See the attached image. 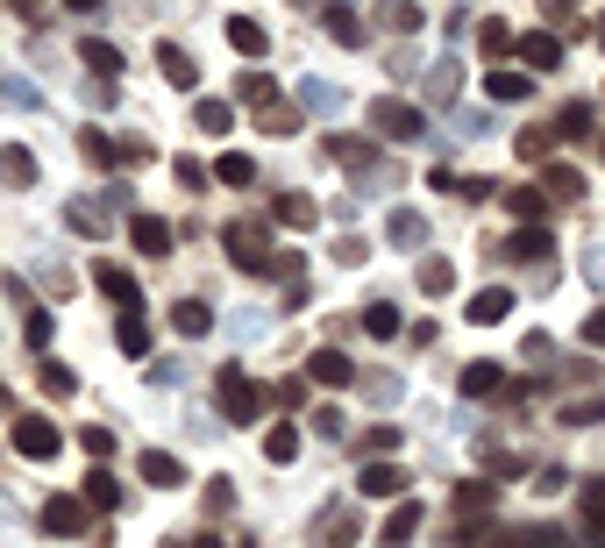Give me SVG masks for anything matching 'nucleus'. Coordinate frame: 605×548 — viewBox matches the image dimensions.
I'll use <instances>...</instances> for the list:
<instances>
[{
  "label": "nucleus",
  "instance_id": "f257e3e1",
  "mask_svg": "<svg viewBox=\"0 0 605 548\" xmlns=\"http://www.w3.org/2000/svg\"><path fill=\"white\" fill-rule=\"evenodd\" d=\"M264 406H271V392L256 385V377L221 371V414H229V428H250V420H264Z\"/></svg>",
  "mask_w": 605,
  "mask_h": 548
},
{
  "label": "nucleus",
  "instance_id": "f03ea898",
  "mask_svg": "<svg viewBox=\"0 0 605 548\" xmlns=\"http://www.w3.org/2000/svg\"><path fill=\"white\" fill-rule=\"evenodd\" d=\"M371 129L385 135V143H414V135H428V121H420V108L414 100H371Z\"/></svg>",
  "mask_w": 605,
  "mask_h": 548
},
{
  "label": "nucleus",
  "instance_id": "7ed1b4c3",
  "mask_svg": "<svg viewBox=\"0 0 605 548\" xmlns=\"http://www.w3.org/2000/svg\"><path fill=\"white\" fill-rule=\"evenodd\" d=\"M14 456H29V463H51V456L57 449H65V435H57L51 428V420H43V414H22V420H14Z\"/></svg>",
  "mask_w": 605,
  "mask_h": 548
},
{
  "label": "nucleus",
  "instance_id": "20e7f679",
  "mask_svg": "<svg viewBox=\"0 0 605 548\" xmlns=\"http://www.w3.org/2000/svg\"><path fill=\"white\" fill-rule=\"evenodd\" d=\"M356 484H363V498H406L414 492V470H399L392 456H371V463L356 470Z\"/></svg>",
  "mask_w": 605,
  "mask_h": 548
},
{
  "label": "nucleus",
  "instance_id": "39448f33",
  "mask_svg": "<svg viewBox=\"0 0 605 548\" xmlns=\"http://www.w3.org/2000/svg\"><path fill=\"white\" fill-rule=\"evenodd\" d=\"M513 57H520L527 72H556L563 65V43H556L549 29H527V36H513Z\"/></svg>",
  "mask_w": 605,
  "mask_h": 548
},
{
  "label": "nucleus",
  "instance_id": "423d86ee",
  "mask_svg": "<svg viewBox=\"0 0 605 548\" xmlns=\"http://www.w3.org/2000/svg\"><path fill=\"white\" fill-rule=\"evenodd\" d=\"M135 470H143V484H157V492H178V484H186V463H178L172 449H143Z\"/></svg>",
  "mask_w": 605,
  "mask_h": 548
},
{
  "label": "nucleus",
  "instance_id": "0eeeda50",
  "mask_svg": "<svg viewBox=\"0 0 605 548\" xmlns=\"http://www.w3.org/2000/svg\"><path fill=\"white\" fill-rule=\"evenodd\" d=\"M420 535V498H392V513H385V527H377V541L385 548H406Z\"/></svg>",
  "mask_w": 605,
  "mask_h": 548
},
{
  "label": "nucleus",
  "instance_id": "6e6552de",
  "mask_svg": "<svg viewBox=\"0 0 605 548\" xmlns=\"http://www.w3.org/2000/svg\"><path fill=\"white\" fill-rule=\"evenodd\" d=\"M229 264H242V271H271V250H264V228H229Z\"/></svg>",
  "mask_w": 605,
  "mask_h": 548
},
{
  "label": "nucleus",
  "instance_id": "1a4fd4ad",
  "mask_svg": "<svg viewBox=\"0 0 605 548\" xmlns=\"http://www.w3.org/2000/svg\"><path fill=\"white\" fill-rule=\"evenodd\" d=\"M94 285H100V293H108V299H114V307H121V314H129V307H135V299H143V293H135V271H121V264H114V256H100V264H94Z\"/></svg>",
  "mask_w": 605,
  "mask_h": 548
},
{
  "label": "nucleus",
  "instance_id": "9d476101",
  "mask_svg": "<svg viewBox=\"0 0 605 548\" xmlns=\"http://www.w3.org/2000/svg\"><path fill=\"white\" fill-rule=\"evenodd\" d=\"M43 535H57V541L86 535V498H51L43 506Z\"/></svg>",
  "mask_w": 605,
  "mask_h": 548
},
{
  "label": "nucleus",
  "instance_id": "9b49d317",
  "mask_svg": "<svg viewBox=\"0 0 605 548\" xmlns=\"http://www.w3.org/2000/svg\"><path fill=\"white\" fill-rule=\"evenodd\" d=\"M157 72H164V86H178V94H193V86H200V65H193L178 43H157Z\"/></svg>",
  "mask_w": 605,
  "mask_h": 548
},
{
  "label": "nucleus",
  "instance_id": "f8f14e48",
  "mask_svg": "<svg viewBox=\"0 0 605 548\" xmlns=\"http://www.w3.org/2000/svg\"><path fill=\"white\" fill-rule=\"evenodd\" d=\"M129 242H135L143 256H164V250H172V221H157V215H135V221H129Z\"/></svg>",
  "mask_w": 605,
  "mask_h": 548
},
{
  "label": "nucleus",
  "instance_id": "ddd939ff",
  "mask_svg": "<svg viewBox=\"0 0 605 548\" xmlns=\"http://www.w3.org/2000/svg\"><path fill=\"white\" fill-rule=\"evenodd\" d=\"M463 314H471L477 328H498V321H506V314H513V293H506V285H484V293H477V299H471V307H463Z\"/></svg>",
  "mask_w": 605,
  "mask_h": 548
},
{
  "label": "nucleus",
  "instance_id": "4468645a",
  "mask_svg": "<svg viewBox=\"0 0 605 548\" xmlns=\"http://www.w3.org/2000/svg\"><path fill=\"white\" fill-rule=\"evenodd\" d=\"M0 186H14V193L36 186V157H29L22 143H0Z\"/></svg>",
  "mask_w": 605,
  "mask_h": 548
},
{
  "label": "nucleus",
  "instance_id": "2eb2a0df",
  "mask_svg": "<svg viewBox=\"0 0 605 548\" xmlns=\"http://www.w3.org/2000/svg\"><path fill=\"white\" fill-rule=\"evenodd\" d=\"M307 377H314V385H350V377H356V363L342 357V349H314Z\"/></svg>",
  "mask_w": 605,
  "mask_h": 548
},
{
  "label": "nucleus",
  "instance_id": "dca6fc26",
  "mask_svg": "<svg viewBox=\"0 0 605 548\" xmlns=\"http://www.w3.org/2000/svg\"><path fill=\"white\" fill-rule=\"evenodd\" d=\"M79 57H86V72H94V79H121V51H114L108 36H86Z\"/></svg>",
  "mask_w": 605,
  "mask_h": 548
},
{
  "label": "nucleus",
  "instance_id": "f3484780",
  "mask_svg": "<svg viewBox=\"0 0 605 548\" xmlns=\"http://www.w3.org/2000/svg\"><path fill=\"white\" fill-rule=\"evenodd\" d=\"M420 22H428V14H420L414 0H377V29H392V36H414Z\"/></svg>",
  "mask_w": 605,
  "mask_h": 548
},
{
  "label": "nucleus",
  "instance_id": "a211bd4d",
  "mask_svg": "<svg viewBox=\"0 0 605 548\" xmlns=\"http://www.w3.org/2000/svg\"><path fill=\"white\" fill-rule=\"evenodd\" d=\"M498 392H506V371H498V363H471V371H463V399H498Z\"/></svg>",
  "mask_w": 605,
  "mask_h": 548
},
{
  "label": "nucleus",
  "instance_id": "6ab92c4d",
  "mask_svg": "<svg viewBox=\"0 0 605 548\" xmlns=\"http://www.w3.org/2000/svg\"><path fill=\"white\" fill-rule=\"evenodd\" d=\"M172 328H178V335H193V342H200V335L215 328V307H207V299H178V307H172Z\"/></svg>",
  "mask_w": 605,
  "mask_h": 548
},
{
  "label": "nucleus",
  "instance_id": "aec40b11",
  "mask_svg": "<svg viewBox=\"0 0 605 548\" xmlns=\"http://www.w3.org/2000/svg\"><path fill=\"white\" fill-rule=\"evenodd\" d=\"M79 157L86 164H100V172H108V164H121V143L108 129H79Z\"/></svg>",
  "mask_w": 605,
  "mask_h": 548
},
{
  "label": "nucleus",
  "instance_id": "412c9836",
  "mask_svg": "<svg viewBox=\"0 0 605 548\" xmlns=\"http://www.w3.org/2000/svg\"><path fill=\"white\" fill-rule=\"evenodd\" d=\"M385 235L399 242V250H420V235H428V221L414 215V207H392V221H385Z\"/></svg>",
  "mask_w": 605,
  "mask_h": 548
},
{
  "label": "nucleus",
  "instance_id": "4be33fe9",
  "mask_svg": "<svg viewBox=\"0 0 605 548\" xmlns=\"http://www.w3.org/2000/svg\"><path fill=\"white\" fill-rule=\"evenodd\" d=\"M79 498H86L94 513H114V506H121V484L108 478V470H86V492H79Z\"/></svg>",
  "mask_w": 605,
  "mask_h": 548
},
{
  "label": "nucleus",
  "instance_id": "5701e85b",
  "mask_svg": "<svg viewBox=\"0 0 605 548\" xmlns=\"http://www.w3.org/2000/svg\"><path fill=\"white\" fill-rule=\"evenodd\" d=\"M229 43H235L242 57H264L271 36H264V22H250V14H229Z\"/></svg>",
  "mask_w": 605,
  "mask_h": 548
},
{
  "label": "nucleus",
  "instance_id": "b1692460",
  "mask_svg": "<svg viewBox=\"0 0 605 548\" xmlns=\"http://www.w3.org/2000/svg\"><path fill=\"white\" fill-rule=\"evenodd\" d=\"M484 94H492V100H527V94H535V72H492Z\"/></svg>",
  "mask_w": 605,
  "mask_h": 548
},
{
  "label": "nucleus",
  "instance_id": "393cba45",
  "mask_svg": "<svg viewBox=\"0 0 605 548\" xmlns=\"http://www.w3.org/2000/svg\"><path fill=\"white\" fill-rule=\"evenodd\" d=\"M578 513H584V527H592V535L605 541V478H592V484L578 492Z\"/></svg>",
  "mask_w": 605,
  "mask_h": 548
},
{
  "label": "nucleus",
  "instance_id": "a878e982",
  "mask_svg": "<svg viewBox=\"0 0 605 548\" xmlns=\"http://www.w3.org/2000/svg\"><path fill=\"white\" fill-rule=\"evenodd\" d=\"M271 215H278V228H314V215H321V207H314L307 193H285V200L271 207Z\"/></svg>",
  "mask_w": 605,
  "mask_h": 548
},
{
  "label": "nucleus",
  "instance_id": "bb28decb",
  "mask_svg": "<svg viewBox=\"0 0 605 548\" xmlns=\"http://www.w3.org/2000/svg\"><path fill=\"white\" fill-rule=\"evenodd\" d=\"M363 335H377V342L399 335V307H392V299H371V307H363Z\"/></svg>",
  "mask_w": 605,
  "mask_h": 548
},
{
  "label": "nucleus",
  "instance_id": "cd10ccee",
  "mask_svg": "<svg viewBox=\"0 0 605 548\" xmlns=\"http://www.w3.org/2000/svg\"><path fill=\"white\" fill-rule=\"evenodd\" d=\"M256 129H264V135H293L299 129V108H293V100H264V121H256Z\"/></svg>",
  "mask_w": 605,
  "mask_h": 548
},
{
  "label": "nucleus",
  "instance_id": "c85d7f7f",
  "mask_svg": "<svg viewBox=\"0 0 605 548\" xmlns=\"http://www.w3.org/2000/svg\"><path fill=\"white\" fill-rule=\"evenodd\" d=\"M114 342H121V357H143V349H150V328L135 321V307H129V314L114 321Z\"/></svg>",
  "mask_w": 605,
  "mask_h": 548
},
{
  "label": "nucleus",
  "instance_id": "c756f323",
  "mask_svg": "<svg viewBox=\"0 0 605 548\" xmlns=\"http://www.w3.org/2000/svg\"><path fill=\"white\" fill-rule=\"evenodd\" d=\"M264 456H271V463H293V456H299V428H293V420H278V428L264 435Z\"/></svg>",
  "mask_w": 605,
  "mask_h": 548
},
{
  "label": "nucleus",
  "instance_id": "7c9ffc66",
  "mask_svg": "<svg viewBox=\"0 0 605 548\" xmlns=\"http://www.w3.org/2000/svg\"><path fill=\"white\" fill-rule=\"evenodd\" d=\"M193 121H200L207 135H229V129H235V108H229V100H200V108H193Z\"/></svg>",
  "mask_w": 605,
  "mask_h": 548
},
{
  "label": "nucleus",
  "instance_id": "2f4dec72",
  "mask_svg": "<svg viewBox=\"0 0 605 548\" xmlns=\"http://www.w3.org/2000/svg\"><path fill=\"white\" fill-rule=\"evenodd\" d=\"M541 186H549V200H578V193H584V178L570 172V164H549V172H541Z\"/></svg>",
  "mask_w": 605,
  "mask_h": 548
},
{
  "label": "nucleus",
  "instance_id": "473e14b6",
  "mask_svg": "<svg viewBox=\"0 0 605 548\" xmlns=\"http://www.w3.org/2000/svg\"><path fill=\"white\" fill-rule=\"evenodd\" d=\"M513 256H527V264H541V256H549V228H541V221H527L520 235H513Z\"/></svg>",
  "mask_w": 605,
  "mask_h": 548
},
{
  "label": "nucleus",
  "instance_id": "72a5a7b5",
  "mask_svg": "<svg viewBox=\"0 0 605 548\" xmlns=\"http://www.w3.org/2000/svg\"><path fill=\"white\" fill-rule=\"evenodd\" d=\"M43 392H51V399H72V392H79V371H72V363H43Z\"/></svg>",
  "mask_w": 605,
  "mask_h": 548
},
{
  "label": "nucleus",
  "instance_id": "f704fd0d",
  "mask_svg": "<svg viewBox=\"0 0 605 548\" xmlns=\"http://www.w3.org/2000/svg\"><path fill=\"white\" fill-rule=\"evenodd\" d=\"M215 178H221V186H250V178H256V164H250V157H242V150H221V164H215Z\"/></svg>",
  "mask_w": 605,
  "mask_h": 548
},
{
  "label": "nucleus",
  "instance_id": "c9c22d12",
  "mask_svg": "<svg viewBox=\"0 0 605 548\" xmlns=\"http://www.w3.org/2000/svg\"><path fill=\"white\" fill-rule=\"evenodd\" d=\"M328 36H336L342 51H356V43H363V22H356L350 8H328Z\"/></svg>",
  "mask_w": 605,
  "mask_h": 548
},
{
  "label": "nucleus",
  "instance_id": "e433bc0d",
  "mask_svg": "<svg viewBox=\"0 0 605 548\" xmlns=\"http://www.w3.org/2000/svg\"><path fill=\"white\" fill-rule=\"evenodd\" d=\"M449 506H457V513H484V506H492V484H484V478L457 484V492H449Z\"/></svg>",
  "mask_w": 605,
  "mask_h": 548
},
{
  "label": "nucleus",
  "instance_id": "4c0bfd02",
  "mask_svg": "<svg viewBox=\"0 0 605 548\" xmlns=\"http://www.w3.org/2000/svg\"><path fill=\"white\" fill-rule=\"evenodd\" d=\"M449 285H457V264H449V256H428V264H420V293H449Z\"/></svg>",
  "mask_w": 605,
  "mask_h": 548
},
{
  "label": "nucleus",
  "instance_id": "58836bf2",
  "mask_svg": "<svg viewBox=\"0 0 605 548\" xmlns=\"http://www.w3.org/2000/svg\"><path fill=\"white\" fill-rule=\"evenodd\" d=\"M584 129H592V100H570V108L556 114V135H570V143H578Z\"/></svg>",
  "mask_w": 605,
  "mask_h": 548
},
{
  "label": "nucleus",
  "instance_id": "ea45409f",
  "mask_svg": "<svg viewBox=\"0 0 605 548\" xmlns=\"http://www.w3.org/2000/svg\"><path fill=\"white\" fill-rule=\"evenodd\" d=\"M506 207H513V215H520V221H541V215H549V193L520 186V193H506Z\"/></svg>",
  "mask_w": 605,
  "mask_h": 548
},
{
  "label": "nucleus",
  "instance_id": "a19ab883",
  "mask_svg": "<svg viewBox=\"0 0 605 548\" xmlns=\"http://www.w3.org/2000/svg\"><path fill=\"white\" fill-rule=\"evenodd\" d=\"M477 51H484V57H506V51H513V29L498 22V14H492V22L477 29Z\"/></svg>",
  "mask_w": 605,
  "mask_h": 548
},
{
  "label": "nucleus",
  "instance_id": "79ce46f5",
  "mask_svg": "<svg viewBox=\"0 0 605 548\" xmlns=\"http://www.w3.org/2000/svg\"><path fill=\"white\" fill-rule=\"evenodd\" d=\"M235 94L264 108V100H278V86H271V72H242V86H235Z\"/></svg>",
  "mask_w": 605,
  "mask_h": 548
},
{
  "label": "nucleus",
  "instance_id": "37998d69",
  "mask_svg": "<svg viewBox=\"0 0 605 548\" xmlns=\"http://www.w3.org/2000/svg\"><path fill=\"white\" fill-rule=\"evenodd\" d=\"M428 86H435V100H457V86H463L457 57H449V65H435V72H428Z\"/></svg>",
  "mask_w": 605,
  "mask_h": 548
},
{
  "label": "nucleus",
  "instance_id": "c03bdc74",
  "mask_svg": "<svg viewBox=\"0 0 605 548\" xmlns=\"http://www.w3.org/2000/svg\"><path fill=\"white\" fill-rule=\"evenodd\" d=\"M328 157H336V164H363V157H371V143H356V135H328Z\"/></svg>",
  "mask_w": 605,
  "mask_h": 548
},
{
  "label": "nucleus",
  "instance_id": "a18cd8bd",
  "mask_svg": "<svg viewBox=\"0 0 605 548\" xmlns=\"http://www.w3.org/2000/svg\"><path fill=\"white\" fill-rule=\"evenodd\" d=\"M363 535V527H356V513H328V548H350Z\"/></svg>",
  "mask_w": 605,
  "mask_h": 548
},
{
  "label": "nucleus",
  "instance_id": "49530a36",
  "mask_svg": "<svg viewBox=\"0 0 605 548\" xmlns=\"http://www.w3.org/2000/svg\"><path fill=\"white\" fill-rule=\"evenodd\" d=\"M79 449H86V456H114V428H100V420H94V428L79 435Z\"/></svg>",
  "mask_w": 605,
  "mask_h": 548
},
{
  "label": "nucleus",
  "instance_id": "de8ad7c7",
  "mask_svg": "<svg viewBox=\"0 0 605 548\" xmlns=\"http://www.w3.org/2000/svg\"><path fill=\"white\" fill-rule=\"evenodd\" d=\"M549 143H556V129H527V135H520V157L541 164V157H549Z\"/></svg>",
  "mask_w": 605,
  "mask_h": 548
},
{
  "label": "nucleus",
  "instance_id": "09e8293b",
  "mask_svg": "<svg viewBox=\"0 0 605 548\" xmlns=\"http://www.w3.org/2000/svg\"><path fill=\"white\" fill-rule=\"evenodd\" d=\"M22 335H29V349H51V314L36 307V314H29V328H22Z\"/></svg>",
  "mask_w": 605,
  "mask_h": 548
},
{
  "label": "nucleus",
  "instance_id": "8fccbe9b",
  "mask_svg": "<svg viewBox=\"0 0 605 548\" xmlns=\"http://www.w3.org/2000/svg\"><path fill=\"white\" fill-rule=\"evenodd\" d=\"M563 420H578V428H592V420H605V399H578V406H570Z\"/></svg>",
  "mask_w": 605,
  "mask_h": 548
},
{
  "label": "nucleus",
  "instance_id": "3c124183",
  "mask_svg": "<svg viewBox=\"0 0 605 548\" xmlns=\"http://www.w3.org/2000/svg\"><path fill=\"white\" fill-rule=\"evenodd\" d=\"M271 399H278V406H299V399H307V377H285V385H271Z\"/></svg>",
  "mask_w": 605,
  "mask_h": 548
},
{
  "label": "nucleus",
  "instance_id": "603ef678",
  "mask_svg": "<svg viewBox=\"0 0 605 548\" xmlns=\"http://www.w3.org/2000/svg\"><path fill=\"white\" fill-rule=\"evenodd\" d=\"M392 441H399L392 428H371V435H363V449H371V456H392Z\"/></svg>",
  "mask_w": 605,
  "mask_h": 548
},
{
  "label": "nucleus",
  "instance_id": "864d4df0",
  "mask_svg": "<svg viewBox=\"0 0 605 548\" xmlns=\"http://www.w3.org/2000/svg\"><path fill=\"white\" fill-rule=\"evenodd\" d=\"M584 342H598V349H605V307L584 314Z\"/></svg>",
  "mask_w": 605,
  "mask_h": 548
},
{
  "label": "nucleus",
  "instance_id": "5fc2aeb1",
  "mask_svg": "<svg viewBox=\"0 0 605 548\" xmlns=\"http://www.w3.org/2000/svg\"><path fill=\"white\" fill-rule=\"evenodd\" d=\"M65 8H72V14H100V0H65Z\"/></svg>",
  "mask_w": 605,
  "mask_h": 548
},
{
  "label": "nucleus",
  "instance_id": "6e6d98bb",
  "mask_svg": "<svg viewBox=\"0 0 605 548\" xmlns=\"http://www.w3.org/2000/svg\"><path fill=\"white\" fill-rule=\"evenodd\" d=\"M0 414H14V392L8 385H0Z\"/></svg>",
  "mask_w": 605,
  "mask_h": 548
},
{
  "label": "nucleus",
  "instance_id": "4d7b16f0",
  "mask_svg": "<svg viewBox=\"0 0 605 548\" xmlns=\"http://www.w3.org/2000/svg\"><path fill=\"white\" fill-rule=\"evenodd\" d=\"M193 548H221V535H200V541H193Z\"/></svg>",
  "mask_w": 605,
  "mask_h": 548
},
{
  "label": "nucleus",
  "instance_id": "13d9d810",
  "mask_svg": "<svg viewBox=\"0 0 605 548\" xmlns=\"http://www.w3.org/2000/svg\"><path fill=\"white\" fill-rule=\"evenodd\" d=\"M598 43H605V22H598Z\"/></svg>",
  "mask_w": 605,
  "mask_h": 548
},
{
  "label": "nucleus",
  "instance_id": "bf43d9fd",
  "mask_svg": "<svg viewBox=\"0 0 605 548\" xmlns=\"http://www.w3.org/2000/svg\"><path fill=\"white\" fill-rule=\"evenodd\" d=\"M164 548H172V541H164Z\"/></svg>",
  "mask_w": 605,
  "mask_h": 548
}]
</instances>
